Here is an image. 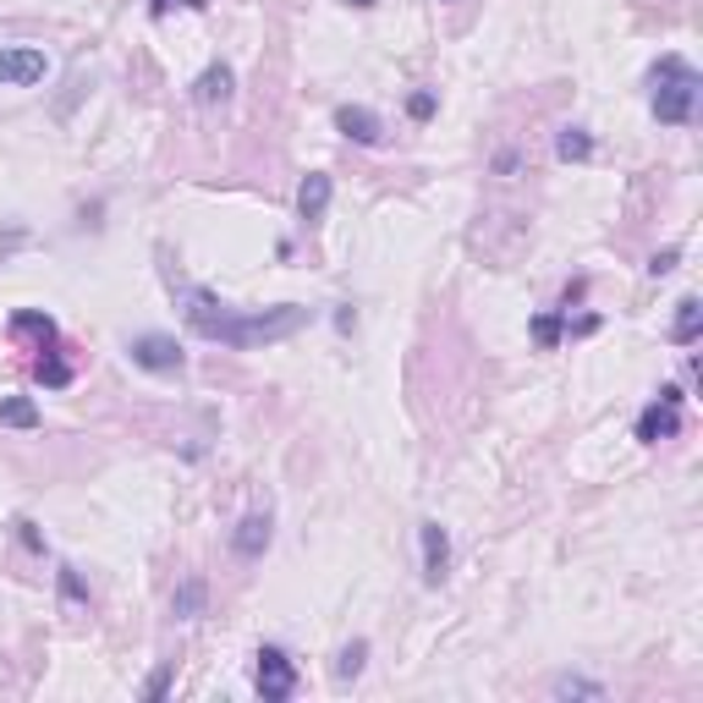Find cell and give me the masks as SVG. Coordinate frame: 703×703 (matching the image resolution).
<instances>
[{
  "mask_svg": "<svg viewBox=\"0 0 703 703\" xmlns=\"http://www.w3.org/2000/svg\"><path fill=\"white\" fill-rule=\"evenodd\" d=\"M166 286H171L187 330L204 336V341H220V347H231V352L275 347V341H286V336H297L308 325L303 303H275V308H259V314H242V308H231L226 297H215L209 286H198V280H187L176 269H166Z\"/></svg>",
  "mask_w": 703,
  "mask_h": 703,
  "instance_id": "cell-1",
  "label": "cell"
},
{
  "mask_svg": "<svg viewBox=\"0 0 703 703\" xmlns=\"http://www.w3.org/2000/svg\"><path fill=\"white\" fill-rule=\"evenodd\" d=\"M648 83H654L648 110H654L665 127H687V121H693V110H699V88H703L693 61H682V56H660L654 72H648Z\"/></svg>",
  "mask_w": 703,
  "mask_h": 703,
  "instance_id": "cell-2",
  "label": "cell"
},
{
  "mask_svg": "<svg viewBox=\"0 0 703 703\" xmlns=\"http://www.w3.org/2000/svg\"><path fill=\"white\" fill-rule=\"evenodd\" d=\"M254 660H259V665H254V687H259L264 703H286L291 693H297V665H291V654H286V648L264 643Z\"/></svg>",
  "mask_w": 703,
  "mask_h": 703,
  "instance_id": "cell-3",
  "label": "cell"
},
{
  "mask_svg": "<svg viewBox=\"0 0 703 703\" xmlns=\"http://www.w3.org/2000/svg\"><path fill=\"white\" fill-rule=\"evenodd\" d=\"M682 402H687V396H682L676 385H665L660 402H648V407L637 413V439H643V445H660V439L682 435Z\"/></svg>",
  "mask_w": 703,
  "mask_h": 703,
  "instance_id": "cell-4",
  "label": "cell"
},
{
  "mask_svg": "<svg viewBox=\"0 0 703 703\" xmlns=\"http://www.w3.org/2000/svg\"><path fill=\"white\" fill-rule=\"evenodd\" d=\"M44 72H50V61L39 44H0V83L6 88H33L44 83Z\"/></svg>",
  "mask_w": 703,
  "mask_h": 703,
  "instance_id": "cell-5",
  "label": "cell"
},
{
  "mask_svg": "<svg viewBox=\"0 0 703 703\" xmlns=\"http://www.w3.org/2000/svg\"><path fill=\"white\" fill-rule=\"evenodd\" d=\"M127 357H132L138 368H149V374H181V363H187L171 336H132V341H127Z\"/></svg>",
  "mask_w": 703,
  "mask_h": 703,
  "instance_id": "cell-6",
  "label": "cell"
},
{
  "mask_svg": "<svg viewBox=\"0 0 703 703\" xmlns=\"http://www.w3.org/2000/svg\"><path fill=\"white\" fill-rule=\"evenodd\" d=\"M418 544H424V583L439 588L445 572H450V533L439 523H418Z\"/></svg>",
  "mask_w": 703,
  "mask_h": 703,
  "instance_id": "cell-7",
  "label": "cell"
},
{
  "mask_svg": "<svg viewBox=\"0 0 703 703\" xmlns=\"http://www.w3.org/2000/svg\"><path fill=\"white\" fill-rule=\"evenodd\" d=\"M269 538H275L269 512H248L242 523L231 527V555H242V561H259L264 549H269Z\"/></svg>",
  "mask_w": 703,
  "mask_h": 703,
  "instance_id": "cell-8",
  "label": "cell"
},
{
  "mask_svg": "<svg viewBox=\"0 0 703 703\" xmlns=\"http://www.w3.org/2000/svg\"><path fill=\"white\" fill-rule=\"evenodd\" d=\"M336 132L352 138V143H363V149H374V143L385 138V121H379L368 105H341V110H336Z\"/></svg>",
  "mask_w": 703,
  "mask_h": 703,
  "instance_id": "cell-9",
  "label": "cell"
},
{
  "mask_svg": "<svg viewBox=\"0 0 703 703\" xmlns=\"http://www.w3.org/2000/svg\"><path fill=\"white\" fill-rule=\"evenodd\" d=\"M330 192H336L330 171H308L303 181H297V215H303L308 226H319V220H325V209H330Z\"/></svg>",
  "mask_w": 703,
  "mask_h": 703,
  "instance_id": "cell-10",
  "label": "cell"
},
{
  "mask_svg": "<svg viewBox=\"0 0 703 703\" xmlns=\"http://www.w3.org/2000/svg\"><path fill=\"white\" fill-rule=\"evenodd\" d=\"M231 93H237V78H231L226 61H215V67H204V72L192 78V99H198V105H231Z\"/></svg>",
  "mask_w": 703,
  "mask_h": 703,
  "instance_id": "cell-11",
  "label": "cell"
},
{
  "mask_svg": "<svg viewBox=\"0 0 703 703\" xmlns=\"http://www.w3.org/2000/svg\"><path fill=\"white\" fill-rule=\"evenodd\" d=\"M11 336H33L39 352H44V347H56V319H50V314L22 308V314H11Z\"/></svg>",
  "mask_w": 703,
  "mask_h": 703,
  "instance_id": "cell-12",
  "label": "cell"
},
{
  "mask_svg": "<svg viewBox=\"0 0 703 703\" xmlns=\"http://www.w3.org/2000/svg\"><path fill=\"white\" fill-rule=\"evenodd\" d=\"M204 605H209V588H204V577H187V583L176 588L171 615H176V621H198V615H204Z\"/></svg>",
  "mask_w": 703,
  "mask_h": 703,
  "instance_id": "cell-13",
  "label": "cell"
},
{
  "mask_svg": "<svg viewBox=\"0 0 703 703\" xmlns=\"http://www.w3.org/2000/svg\"><path fill=\"white\" fill-rule=\"evenodd\" d=\"M699 330H703L699 297H682V303H676V325H671V341H676V347H693V341H699Z\"/></svg>",
  "mask_w": 703,
  "mask_h": 703,
  "instance_id": "cell-14",
  "label": "cell"
},
{
  "mask_svg": "<svg viewBox=\"0 0 703 703\" xmlns=\"http://www.w3.org/2000/svg\"><path fill=\"white\" fill-rule=\"evenodd\" d=\"M555 155H561L566 166H583V160L594 155V138H588V127H561V132H555Z\"/></svg>",
  "mask_w": 703,
  "mask_h": 703,
  "instance_id": "cell-15",
  "label": "cell"
},
{
  "mask_svg": "<svg viewBox=\"0 0 703 703\" xmlns=\"http://www.w3.org/2000/svg\"><path fill=\"white\" fill-rule=\"evenodd\" d=\"M33 374H39V385H44V390H67V385H72V363H67L61 352H50V347L39 352Z\"/></svg>",
  "mask_w": 703,
  "mask_h": 703,
  "instance_id": "cell-16",
  "label": "cell"
},
{
  "mask_svg": "<svg viewBox=\"0 0 703 703\" xmlns=\"http://www.w3.org/2000/svg\"><path fill=\"white\" fill-rule=\"evenodd\" d=\"M0 424H6V429H39L33 396H0Z\"/></svg>",
  "mask_w": 703,
  "mask_h": 703,
  "instance_id": "cell-17",
  "label": "cell"
},
{
  "mask_svg": "<svg viewBox=\"0 0 703 703\" xmlns=\"http://www.w3.org/2000/svg\"><path fill=\"white\" fill-rule=\"evenodd\" d=\"M56 583H61V611L83 615L88 611V588H83V577H78V566H61V572H56Z\"/></svg>",
  "mask_w": 703,
  "mask_h": 703,
  "instance_id": "cell-18",
  "label": "cell"
},
{
  "mask_svg": "<svg viewBox=\"0 0 703 703\" xmlns=\"http://www.w3.org/2000/svg\"><path fill=\"white\" fill-rule=\"evenodd\" d=\"M549 693H555V699H605V687H600V682H588V676H555V682H549Z\"/></svg>",
  "mask_w": 703,
  "mask_h": 703,
  "instance_id": "cell-19",
  "label": "cell"
},
{
  "mask_svg": "<svg viewBox=\"0 0 703 703\" xmlns=\"http://www.w3.org/2000/svg\"><path fill=\"white\" fill-rule=\"evenodd\" d=\"M363 660H368V643L352 637L347 648L336 654V682H357V676H363Z\"/></svg>",
  "mask_w": 703,
  "mask_h": 703,
  "instance_id": "cell-20",
  "label": "cell"
},
{
  "mask_svg": "<svg viewBox=\"0 0 703 703\" xmlns=\"http://www.w3.org/2000/svg\"><path fill=\"white\" fill-rule=\"evenodd\" d=\"M561 336H566V319L561 314H538L533 319V341L538 347H561Z\"/></svg>",
  "mask_w": 703,
  "mask_h": 703,
  "instance_id": "cell-21",
  "label": "cell"
},
{
  "mask_svg": "<svg viewBox=\"0 0 703 703\" xmlns=\"http://www.w3.org/2000/svg\"><path fill=\"white\" fill-rule=\"evenodd\" d=\"M435 88H418V93H413V99H407V116H413V121H429V116H435Z\"/></svg>",
  "mask_w": 703,
  "mask_h": 703,
  "instance_id": "cell-22",
  "label": "cell"
},
{
  "mask_svg": "<svg viewBox=\"0 0 703 703\" xmlns=\"http://www.w3.org/2000/svg\"><path fill=\"white\" fill-rule=\"evenodd\" d=\"M171 6H181V11H209V0H149V11H155V17H166Z\"/></svg>",
  "mask_w": 703,
  "mask_h": 703,
  "instance_id": "cell-23",
  "label": "cell"
},
{
  "mask_svg": "<svg viewBox=\"0 0 703 703\" xmlns=\"http://www.w3.org/2000/svg\"><path fill=\"white\" fill-rule=\"evenodd\" d=\"M676 259H682V248H665V254H654V259H648V275H671V269H676Z\"/></svg>",
  "mask_w": 703,
  "mask_h": 703,
  "instance_id": "cell-24",
  "label": "cell"
},
{
  "mask_svg": "<svg viewBox=\"0 0 703 703\" xmlns=\"http://www.w3.org/2000/svg\"><path fill=\"white\" fill-rule=\"evenodd\" d=\"M143 693H149V699H166V693H171V671H160V676H155Z\"/></svg>",
  "mask_w": 703,
  "mask_h": 703,
  "instance_id": "cell-25",
  "label": "cell"
},
{
  "mask_svg": "<svg viewBox=\"0 0 703 703\" xmlns=\"http://www.w3.org/2000/svg\"><path fill=\"white\" fill-rule=\"evenodd\" d=\"M17 527H22V544H28V549H44V538L33 533V523H28V517H22V523H17Z\"/></svg>",
  "mask_w": 703,
  "mask_h": 703,
  "instance_id": "cell-26",
  "label": "cell"
},
{
  "mask_svg": "<svg viewBox=\"0 0 703 703\" xmlns=\"http://www.w3.org/2000/svg\"><path fill=\"white\" fill-rule=\"evenodd\" d=\"M347 6H374V0H347Z\"/></svg>",
  "mask_w": 703,
  "mask_h": 703,
  "instance_id": "cell-27",
  "label": "cell"
}]
</instances>
